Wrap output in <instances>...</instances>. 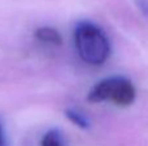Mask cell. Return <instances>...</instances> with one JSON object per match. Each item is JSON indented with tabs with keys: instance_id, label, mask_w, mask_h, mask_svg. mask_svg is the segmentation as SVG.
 I'll return each mask as SVG.
<instances>
[{
	"instance_id": "8992f818",
	"label": "cell",
	"mask_w": 148,
	"mask_h": 146,
	"mask_svg": "<svg viewBox=\"0 0 148 146\" xmlns=\"http://www.w3.org/2000/svg\"><path fill=\"white\" fill-rule=\"evenodd\" d=\"M0 146H8L7 145V137H5L4 123H3L1 118H0Z\"/></svg>"
},
{
	"instance_id": "6da1fadb",
	"label": "cell",
	"mask_w": 148,
	"mask_h": 146,
	"mask_svg": "<svg viewBox=\"0 0 148 146\" xmlns=\"http://www.w3.org/2000/svg\"><path fill=\"white\" fill-rule=\"evenodd\" d=\"M74 44L82 61L92 66L103 65L110 56V43L105 32L90 21H82L74 28Z\"/></svg>"
},
{
	"instance_id": "277c9868",
	"label": "cell",
	"mask_w": 148,
	"mask_h": 146,
	"mask_svg": "<svg viewBox=\"0 0 148 146\" xmlns=\"http://www.w3.org/2000/svg\"><path fill=\"white\" fill-rule=\"evenodd\" d=\"M65 116L68 118V120L72 122L74 126H77L81 129H87L90 128V122L86 116L82 113H79L75 109H66L65 110Z\"/></svg>"
},
{
	"instance_id": "5b68a950",
	"label": "cell",
	"mask_w": 148,
	"mask_h": 146,
	"mask_svg": "<svg viewBox=\"0 0 148 146\" xmlns=\"http://www.w3.org/2000/svg\"><path fill=\"white\" fill-rule=\"evenodd\" d=\"M40 146H65L62 136L57 129H49L44 133L43 139H42Z\"/></svg>"
},
{
	"instance_id": "7a4b0ae2",
	"label": "cell",
	"mask_w": 148,
	"mask_h": 146,
	"mask_svg": "<svg viewBox=\"0 0 148 146\" xmlns=\"http://www.w3.org/2000/svg\"><path fill=\"white\" fill-rule=\"evenodd\" d=\"M136 98V91L130 79L125 76H109L97 82L87 93V101L92 103L110 102L120 107L130 106Z\"/></svg>"
},
{
	"instance_id": "3957f363",
	"label": "cell",
	"mask_w": 148,
	"mask_h": 146,
	"mask_svg": "<svg viewBox=\"0 0 148 146\" xmlns=\"http://www.w3.org/2000/svg\"><path fill=\"white\" fill-rule=\"evenodd\" d=\"M34 36L36 40L42 41L51 45H61L62 44V36L55 27L51 26H42L34 31Z\"/></svg>"
}]
</instances>
